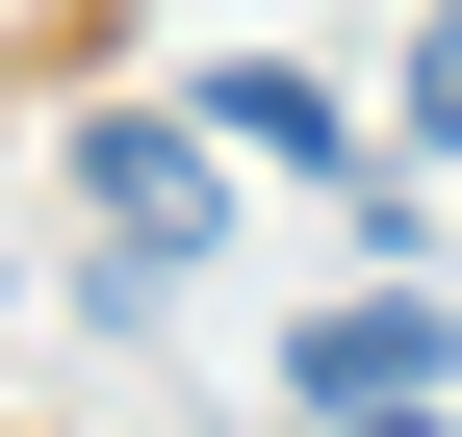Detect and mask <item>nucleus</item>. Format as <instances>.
<instances>
[{
    "instance_id": "f03ea898",
    "label": "nucleus",
    "mask_w": 462,
    "mask_h": 437,
    "mask_svg": "<svg viewBox=\"0 0 462 437\" xmlns=\"http://www.w3.org/2000/svg\"><path fill=\"white\" fill-rule=\"evenodd\" d=\"M78 206H103V257H129V284H154V257H206V103H180V129H154V103H103V129H78Z\"/></svg>"
},
{
    "instance_id": "f257e3e1",
    "label": "nucleus",
    "mask_w": 462,
    "mask_h": 437,
    "mask_svg": "<svg viewBox=\"0 0 462 437\" xmlns=\"http://www.w3.org/2000/svg\"><path fill=\"white\" fill-rule=\"evenodd\" d=\"M282 386H309V437H360V412H437V386H462V309L360 284V309H309V335H282Z\"/></svg>"
},
{
    "instance_id": "7ed1b4c3",
    "label": "nucleus",
    "mask_w": 462,
    "mask_h": 437,
    "mask_svg": "<svg viewBox=\"0 0 462 437\" xmlns=\"http://www.w3.org/2000/svg\"><path fill=\"white\" fill-rule=\"evenodd\" d=\"M206 129H231V154H282V181H334V78H282V51H231Z\"/></svg>"
},
{
    "instance_id": "39448f33",
    "label": "nucleus",
    "mask_w": 462,
    "mask_h": 437,
    "mask_svg": "<svg viewBox=\"0 0 462 437\" xmlns=\"http://www.w3.org/2000/svg\"><path fill=\"white\" fill-rule=\"evenodd\" d=\"M360 437H411V412H360Z\"/></svg>"
},
{
    "instance_id": "20e7f679",
    "label": "nucleus",
    "mask_w": 462,
    "mask_h": 437,
    "mask_svg": "<svg viewBox=\"0 0 462 437\" xmlns=\"http://www.w3.org/2000/svg\"><path fill=\"white\" fill-rule=\"evenodd\" d=\"M411 129L462 154V0H437V26H411Z\"/></svg>"
}]
</instances>
